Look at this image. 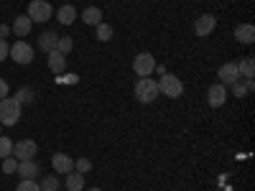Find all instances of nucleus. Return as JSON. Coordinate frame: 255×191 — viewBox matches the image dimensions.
I'll return each instance as SVG.
<instances>
[{"label":"nucleus","mask_w":255,"mask_h":191,"mask_svg":"<svg viewBox=\"0 0 255 191\" xmlns=\"http://www.w3.org/2000/svg\"><path fill=\"white\" fill-rule=\"evenodd\" d=\"M41 191H54V189H41Z\"/></svg>","instance_id":"nucleus-34"},{"label":"nucleus","mask_w":255,"mask_h":191,"mask_svg":"<svg viewBox=\"0 0 255 191\" xmlns=\"http://www.w3.org/2000/svg\"><path fill=\"white\" fill-rule=\"evenodd\" d=\"M8 59H13L15 64H31L33 61V46L26 41H15L8 51Z\"/></svg>","instance_id":"nucleus-7"},{"label":"nucleus","mask_w":255,"mask_h":191,"mask_svg":"<svg viewBox=\"0 0 255 191\" xmlns=\"http://www.w3.org/2000/svg\"><path fill=\"white\" fill-rule=\"evenodd\" d=\"M0 130H3V125H0Z\"/></svg>","instance_id":"nucleus-35"},{"label":"nucleus","mask_w":255,"mask_h":191,"mask_svg":"<svg viewBox=\"0 0 255 191\" xmlns=\"http://www.w3.org/2000/svg\"><path fill=\"white\" fill-rule=\"evenodd\" d=\"M217 77H220V84H225V87H230V84H235V82L240 79L238 61H227V64H222L220 72H217Z\"/></svg>","instance_id":"nucleus-8"},{"label":"nucleus","mask_w":255,"mask_h":191,"mask_svg":"<svg viewBox=\"0 0 255 191\" xmlns=\"http://www.w3.org/2000/svg\"><path fill=\"white\" fill-rule=\"evenodd\" d=\"M20 107H23V104H33L36 102V90H31V87H20L18 92H15V97H13Z\"/></svg>","instance_id":"nucleus-20"},{"label":"nucleus","mask_w":255,"mask_h":191,"mask_svg":"<svg viewBox=\"0 0 255 191\" xmlns=\"http://www.w3.org/2000/svg\"><path fill=\"white\" fill-rule=\"evenodd\" d=\"M207 102H209V107H222V104L227 102V87L225 84H212V87L207 90Z\"/></svg>","instance_id":"nucleus-9"},{"label":"nucleus","mask_w":255,"mask_h":191,"mask_svg":"<svg viewBox=\"0 0 255 191\" xmlns=\"http://www.w3.org/2000/svg\"><path fill=\"white\" fill-rule=\"evenodd\" d=\"M5 36H10V26L0 23V38H5Z\"/></svg>","instance_id":"nucleus-32"},{"label":"nucleus","mask_w":255,"mask_h":191,"mask_svg":"<svg viewBox=\"0 0 255 191\" xmlns=\"http://www.w3.org/2000/svg\"><path fill=\"white\" fill-rule=\"evenodd\" d=\"M230 87H232V95H235V97H248L250 92L245 90V84H240V79L235 82V84H230Z\"/></svg>","instance_id":"nucleus-29"},{"label":"nucleus","mask_w":255,"mask_h":191,"mask_svg":"<svg viewBox=\"0 0 255 191\" xmlns=\"http://www.w3.org/2000/svg\"><path fill=\"white\" fill-rule=\"evenodd\" d=\"M26 15L33 20V23H46V20L54 15V8L46 3V0H31Z\"/></svg>","instance_id":"nucleus-4"},{"label":"nucleus","mask_w":255,"mask_h":191,"mask_svg":"<svg viewBox=\"0 0 255 191\" xmlns=\"http://www.w3.org/2000/svg\"><path fill=\"white\" fill-rule=\"evenodd\" d=\"M15 171H18V158L13 156L3 158V174H15Z\"/></svg>","instance_id":"nucleus-27"},{"label":"nucleus","mask_w":255,"mask_h":191,"mask_svg":"<svg viewBox=\"0 0 255 191\" xmlns=\"http://www.w3.org/2000/svg\"><path fill=\"white\" fill-rule=\"evenodd\" d=\"M41 189H54V191H59L61 189V181L56 179V174H51V176H44V181L38 184Z\"/></svg>","instance_id":"nucleus-25"},{"label":"nucleus","mask_w":255,"mask_h":191,"mask_svg":"<svg viewBox=\"0 0 255 191\" xmlns=\"http://www.w3.org/2000/svg\"><path fill=\"white\" fill-rule=\"evenodd\" d=\"M87 191H102V189H87Z\"/></svg>","instance_id":"nucleus-33"},{"label":"nucleus","mask_w":255,"mask_h":191,"mask_svg":"<svg viewBox=\"0 0 255 191\" xmlns=\"http://www.w3.org/2000/svg\"><path fill=\"white\" fill-rule=\"evenodd\" d=\"M15 191H41V186L33 179H20V184L15 186Z\"/></svg>","instance_id":"nucleus-26"},{"label":"nucleus","mask_w":255,"mask_h":191,"mask_svg":"<svg viewBox=\"0 0 255 191\" xmlns=\"http://www.w3.org/2000/svg\"><path fill=\"white\" fill-rule=\"evenodd\" d=\"M8 51H10L8 41H5V38H0V61H5V59H8Z\"/></svg>","instance_id":"nucleus-30"},{"label":"nucleus","mask_w":255,"mask_h":191,"mask_svg":"<svg viewBox=\"0 0 255 191\" xmlns=\"http://www.w3.org/2000/svg\"><path fill=\"white\" fill-rule=\"evenodd\" d=\"M8 97V82L5 79H0V99Z\"/></svg>","instance_id":"nucleus-31"},{"label":"nucleus","mask_w":255,"mask_h":191,"mask_svg":"<svg viewBox=\"0 0 255 191\" xmlns=\"http://www.w3.org/2000/svg\"><path fill=\"white\" fill-rule=\"evenodd\" d=\"M46 56H49V69H51L54 74H61L64 69H67V56L59 54L56 49H54V51H49Z\"/></svg>","instance_id":"nucleus-16"},{"label":"nucleus","mask_w":255,"mask_h":191,"mask_svg":"<svg viewBox=\"0 0 255 191\" xmlns=\"http://www.w3.org/2000/svg\"><path fill=\"white\" fill-rule=\"evenodd\" d=\"M51 166H54L56 174H69V171H74V158L67 156V153H54L51 156Z\"/></svg>","instance_id":"nucleus-11"},{"label":"nucleus","mask_w":255,"mask_h":191,"mask_svg":"<svg viewBox=\"0 0 255 191\" xmlns=\"http://www.w3.org/2000/svg\"><path fill=\"white\" fill-rule=\"evenodd\" d=\"M215 26H217V18H215V15H209V13H204V15H199V18H197V23H194V33H197L199 38H207L212 31H215Z\"/></svg>","instance_id":"nucleus-10"},{"label":"nucleus","mask_w":255,"mask_h":191,"mask_svg":"<svg viewBox=\"0 0 255 191\" xmlns=\"http://www.w3.org/2000/svg\"><path fill=\"white\" fill-rule=\"evenodd\" d=\"M235 41L238 44H253L255 41V26L253 23H240L235 28Z\"/></svg>","instance_id":"nucleus-14"},{"label":"nucleus","mask_w":255,"mask_h":191,"mask_svg":"<svg viewBox=\"0 0 255 191\" xmlns=\"http://www.w3.org/2000/svg\"><path fill=\"white\" fill-rule=\"evenodd\" d=\"M135 97H138V102H143V104L153 102V99L158 97V82L151 79V77H140V79L135 82Z\"/></svg>","instance_id":"nucleus-2"},{"label":"nucleus","mask_w":255,"mask_h":191,"mask_svg":"<svg viewBox=\"0 0 255 191\" xmlns=\"http://www.w3.org/2000/svg\"><path fill=\"white\" fill-rule=\"evenodd\" d=\"M56 41H59V33L56 31H46V33L38 36V49L44 51V54H49V51L56 49Z\"/></svg>","instance_id":"nucleus-15"},{"label":"nucleus","mask_w":255,"mask_h":191,"mask_svg":"<svg viewBox=\"0 0 255 191\" xmlns=\"http://www.w3.org/2000/svg\"><path fill=\"white\" fill-rule=\"evenodd\" d=\"M64 186H67V191H84V174L69 171L67 179H64Z\"/></svg>","instance_id":"nucleus-17"},{"label":"nucleus","mask_w":255,"mask_h":191,"mask_svg":"<svg viewBox=\"0 0 255 191\" xmlns=\"http://www.w3.org/2000/svg\"><path fill=\"white\" fill-rule=\"evenodd\" d=\"M36 153H38V145L31 138H23V140L13 143V158H18V161H33Z\"/></svg>","instance_id":"nucleus-6"},{"label":"nucleus","mask_w":255,"mask_h":191,"mask_svg":"<svg viewBox=\"0 0 255 191\" xmlns=\"http://www.w3.org/2000/svg\"><path fill=\"white\" fill-rule=\"evenodd\" d=\"M102 10L100 8H95V5H90V8H84L82 10V20H84V23H87V26H100L102 23Z\"/></svg>","instance_id":"nucleus-19"},{"label":"nucleus","mask_w":255,"mask_h":191,"mask_svg":"<svg viewBox=\"0 0 255 191\" xmlns=\"http://www.w3.org/2000/svg\"><path fill=\"white\" fill-rule=\"evenodd\" d=\"M72 46H74V41H72L69 36H59V41H56V51H59V54L67 56V54L72 51Z\"/></svg>","instance_id":"nucleus-22"},{"label":"nucleus","mask_w":255,"mask_h":191,"mask_svg":"<svg viewBox=\"0 0 255 191\" xmlns=\"http://www.w3.org/2000/svg\"><path fill=\"white\" fill-rule=\"evenodd\" d=\"M95 28H97V41H102V44H108V41L113 38V26L100 23V26H95Z\"/></svg>","instance_id":"nucleus-23"},{"label":"nucleus","mask_w":255,"mask_h":191,"mask_svg":"<svg viewBox=\"0 0 255 191\" xmlns=\"http://www.w3.org/2000/svg\"><path fill=\"white\" fill-rule=\"evenodd\" d=\"M8 156H13V140L0 135V158H8Z\"/></svg>","instance_id":"nucleus-24"},{"label":"nucleus","mask_w":255,"mask_h":191,"mask_svg":"<svg viewBox=\"0 0 255 191\" xmlns=\"http://www.w3.org/2000/svg\"><path fill=\"white\" fill-rule=\"evenodd\" d=\"M18 120H20V104L13 97H3V99H0V125L10 127Z\"/></svg>","instance_id":"nucleus-1"},{"label":"nucleus","mask_w":255,"mask_h":191,"mask_svg":"<svg viewBox=\"0 0 255 191\" xmlns=\"http://www.w3.org/2000/svg\"><path fill=\"white\" fill-rule=\"evenodd\" d=\"M41 174L38 161H18V176L20 179H36Z\"/></svg>","instance_id":"nucleus-13"},{"label":"nucleus","mask_w":255,"mask_h":191,"mask_svg":"<svg viewBox=\"0 0 255 191\" xmlns=\"http://www.w3.org/2000/svg\"><path fill=\"white\" fill-rule=\"evenodd\" d=\"M133 72L138 77H151L156 72V59L153 54H148V51H140L135 59H133Z\"/></svg>","instance_id":"nucleus-5"},{"label":"nucleus","mask_w":255,"mask_h":191,"mask_svg":"<svg viewBox=\"0 0 255 191\" xmlns=\"http://www.w3.org/2000/svg\"><path fill=\"white\" fill-rule=\"evenodd\" d=\"M74 168H77L79 174H87L90 168H92V163H90V158H77L74 161Z\"/></svg>","instance_id":"nucleus-28"},{"label":"nucleus","mask_w":255,"mask_h":191,"mask_svg":"<svg viewBox=\"0 0 255 191\" xmlns=\"http://www.w3.org/2000/svg\"><path fill=\"white\" fill-rule=\"evenodd\" d=\"M56 20L61 26H72L74 20H77V8H72V5H61L59 10H56Z\"/></svg>","instance_id":"nucleus-18"},{"label":"nucleus","mask_w":255,"mask_h":191,"mask_svg":"<svg viewBox=\"0 0 255 191\" xmlns=\"http://www.w3.org/2000/svg\"><path fill=\"white\" fill-rule=\"evenodd\" d=\"M238 72H240V77H245V79H253V77H255V61H253V56H245V59L238 64Z\"/></svg>","instance_id":"nucleus-21"},{"label":"nucleus","mask_w":255,"mask_h":191,"mask_svg":"<svg viewBox=\"0 0 255 191\" xmlns=\"http://www.w3.org/2000/svg\"><path fill=\"white\" fill-rule=\"evenodd\" d=\"M31 28H33V20H31L28 15H15L13 26H10V33H15V36H28Z\"/></svg>","instance_id":"nucleus-12"},{"label":"nucleus","mask_w":255,"mask_h":191,"mask_svg":"<svg viewBox=\"0 0 255 191\" xmlns=\"http://www.w3.org/2000/svg\"><path fill=\"white\" fill-rule=\"evenodd\" d=\"M158 92L161 95H166V97H171V99H176V97H181L184 95V82L176 77V74H163L161 77V82H158Z\"/></svg>","instance_id":"nucleus-3"}]
</instances>
